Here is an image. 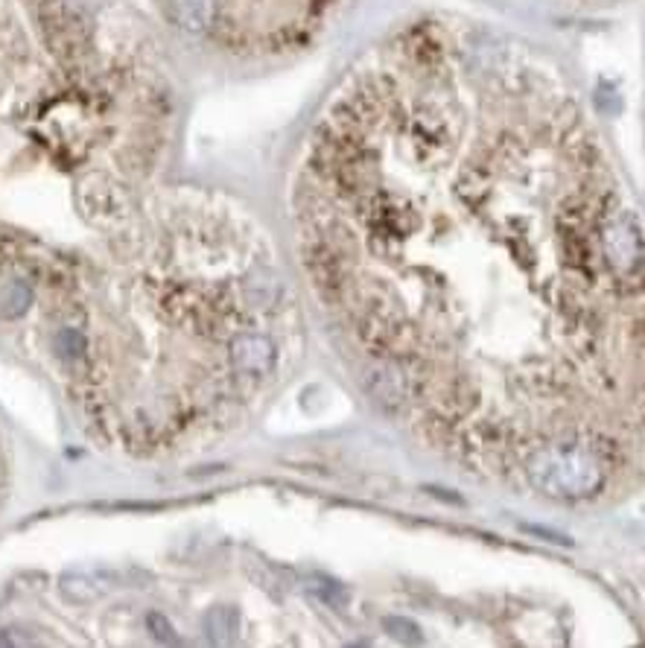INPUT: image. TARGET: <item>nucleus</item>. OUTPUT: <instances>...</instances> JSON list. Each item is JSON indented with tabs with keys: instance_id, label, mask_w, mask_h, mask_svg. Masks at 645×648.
<instances>
[{
	"instance_id": "f257e3e1",
	"label": "nucleus",
	"mask_w": 645,
	"mask_h": 648,
	"mask_svg": "<svg viewBox=\"0 0 645 648\" xmlns=\"http://www.w3.org/2000/svg\"><path fill=\"white\" fill-rule=\"evenodd\" d=\"M526 476L543 497L590 500L608 485V462L584 438H561L543 444L526 462Z\"/></svg>"
},
{
	"instance_id": "39448f33",
	"label": "nucleus",
	"mask_w": 645,
	"mask_h": 648,
	"mask_svg": "<svg viewBox=\"0 0 645 648\" xmlns=\"http://www.w3.org/2000/svg\"><path fill=\"white\" fill-rule=\"evenodd\" d=\"M237 622L240 616L234 608H225L219 605L214 611H208L205 616V637L214 648H228L234 643V634H237Z\"/></svg>"
},
{
	"instance_id": "6e6552de",
	"label": "nucleus",
	"mask_w": 645,
	"mask_h": 648,
	"mask_svg": "<svg viewBox=\"0 0 645 648\" xmlns=\"http://www.w3.org/2000/svg\"><path fill=\"white\" fill-rule=\"evenodd\" d=\"M383 625H386V634L397 640L400 646H421V640H424L421 628L406 616H386Z\"/></svg>"
},
{
	"instance_id": "ddd939ff",
	"label": "nucleus",
	"mask_w": 645,
	"mask_h": 648,
	"mask_svg": "<svg viewBox=\"0 0 645 648\" xmlns=\"http://www.w3.org/2000/svg\"><path fill=\"white\" fill-rule=\"evenodd\" d=\"M345 648H368V643H351V646H345Z\"/></svg>"
},
{
	"instance_id": "7ed1b4c3",
	"label": "nucleus",
	"mask_w": 645,
	"mask_h": 648,
	"mask_svg": "<svg viewBox=\"0 0 645 648\" xmlns=\"http://www.w3.org/2000/svg\"><path fill=\"white\" fill-rule=\"evenodd\" d=\"M228 357H231V365H234L240 374L260 377V374H269V371L275 368L278 351H275L272 339H266V336H260V333H237V336L231 339Z\"/></svg>"
},
{
	"instance_id": "1a4fd4ad",
	"label": "nucleus",
	"mask_w": 645,
	"mask_h": 648,
	"mask_svg": "<svg viewBox=\"0 0 645 648\" xmlns=\"http://www.w3.org/2000/svg\"><path fill=\"white\" fill-rule=\"evenodd\" d=\"M56 354L62 357V360H76L79 354H82V348H85V339H82V333L79 330H73V327H65V330H59L56 333Z\"/></svg>"
},
{
	"instance_id": "20e7f679",
	"label": "nucleus",
	"mask_w": 645,
	"mask_h": 648,
	"mask_svg": "<svg viewBox=\"0 0 645 648\" xmlns=\"http://www.w3.org/2000/svg\"><path fill=\"white\" fill-rule=\"evenodd\" d=\"M170 21L187 33H208L214 30L216 0H167Z\"/></svg>"
},
{
	"instance_id": "9b49d317",
	"label": "nucleus",
	"mask_w": 645,
	"mask_h": 648,
	"mask_svg": "<svg viewBox=\"0 0 645 648\" xmlns=\"http://www.w3.org/2000/svg\"><path fill=\"white\" fill-rule=\"evenodd\" d=\"M149 628H152V637H155L158 643H173V640H176L173 625H170L161 613H149Z\"/></svg>"
},
{
	"instance_id": "f03ea898",
	"label": "nucleus",
	"mask_w": 645,
	"mask_h": 648,
	"mask_svg": "<svg viewBox=\"0 0 645 648\" xmlns=\"http://www.w3.org/2000/svg\"><path fill=\"white\" fill-rule=\"evenodd\" d=\"M602 249L608 254L610 269L619 278H634L640 272V254H643L637 219L628 211L608 216L602 228Z\"/></svg>"
},
{
	"instance_id": "0eeeda50",
	"label": "nucleus",
	"mask_w": 645,
	"mask_h": 648,
	"mask_svg": "<svg viewBox=\"0 0 645 648\" xmlns=\"http://www.w3.org/2000/svg\"><path fill=\"white\" fill-rule=\"evenodd\" d=\"M106 587V581H100L97 576H85V573H73L62 581V593L73 602H94L97 596L106 593Z\"/></svg>"
},
{
	"instance_id": "f8f14e48",
	"label": "nucleus",
	"mask_w": 645,
	"mask_h": 648,
	"mask_svg": "<svg viewBox=\"0 0 645 648\" xmlns=\"http://www.w3.org/2000/svg\"><path fill=\"white\" fill-rule=\"evenodd\" d=\"M0 648H36V646H33V640H30L24 631L9 628V631H0Z\"/></svg>"
},
{
	"instance_id": "9d476101",
	"label": "nucleus",
	"mask_w": 645,
	"mask_h": 648,
	"mask_svg": "<svg viewBox=\"0 0 645 648\" xmlns=\"http://www.w3.org/2000/svg\"><path fill=\"white\" fill-rule=\"evenodd\" d=\"M316 593H319V599H322V602L333 605V608H342V605L348 602V593H345V587H339L336 581H319Z\"/></svg>"
},
{
	"instance_id": "423d86ee",
	"label": "nucleus",
	"mask_w": 645,
	"mask_h": 648,
	"mask_svg": "<svg viewBox=\"0 0 645 648\" xmlns=\"http://www.w3.org/2000/svg\"><path fill=\"white\" fill-rule=\"evenodd\" d=\"M33 301V292L24 281L18 278H9V281H0V316L3 319H18L27 313Z\"/></svg>"
}]
</instances>
